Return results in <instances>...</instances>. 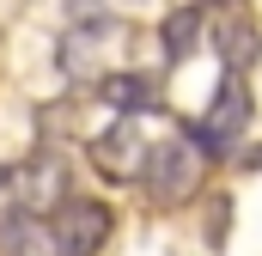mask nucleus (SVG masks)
<instances>
[{
	"instance_id": "3",
	"label": "nucleus",
	"mask_w": 262,
	"mask_h": 256,
	"mask_svg": "<svg viewBox=\"0 0 262 256\" xmlns=\"http://www.w3.org/2000/svg\"><path fill=\"white\" fill-rule=\"evenodd\" d=\"M244 116H250V92H244V79H226V86L213 92L207 116L195 122V146H207V153L232 146V134L244 128Z\"/></svg>"
},
{
	"instance_id": "5",
	"label": "nucleus",
	"mask_w": 262,
	"mask_h": 256,
	"mask_svg": "<svg viewBox=\"0 0 262 256\" xmlns=\"http://www.w3.org/2000/svg\"><path fill=\"white\" fill-rule=\"evenodd\" d=\"M98 98L116 104V110H152V104H159V86L140 79V73H110V79L98 86Z\"/></svg>"
},
{
	"instance_id": "4",
	"label": "nucleus",
	"mask_w": 262,
	"mask_h": 256,
	"mask_svg": "<svg viewBox=\"0 0 262 256\" xmlns=\"http://www.w3.org/2000/svg\"><path fill=\"white\" fill-rule=\"evenodd\" d=\"M92 165L110 177V183H140V165H146V140L134 122H116L110 134L92 140Z\"/></svg>"
},
{
	"instance_id": "1",
	"label": "nucleus",
	"mask_w": 262,
	"mask_h": 256,
	"mask_svg": "<svg viewBox=\"0 0 262 256\" xmlns=\"http://www.w3.org/2000/svg\"><path fill=\"white\" fill-rule=\"evenodd\" d=\"M110 232H116V214L110 201H92V195H61L49 214V244L61 256H98Z\"/></svg>"
},
{
	"instance_id": "6",
	"label": "nucleus",
	"mask_w": 262,
	"mask_h": 256,
	"mask_svg": "<svg viewBox=\"0 0 262 256\" xmlns=\"http://www.w3.org/2000/svg\"><path fill=\"white\" fill-rule=\"evenodd\" d=\"M195 43H201V6H177L165 18V55L183 61V55H195Z\"/></svg>"
},
{
	"instance_id": "2",
	"label": "nucleus",
	"mask_w": 262,
	"mask_h": 256,
	"mask_svg": "<svg viewBox=\"0 0 262 256\" xmlns=\"http://www.w3.org/2000/svg\"><path fill=\"white\" fill-rule=\"evenodd\" d=\"M140 183L159 207H177L189 201L201 183V153L189 140H165V146H146V165H140Z\"/></svg>"
},
{
	"instance_id": "7",
	"label": "nucleus",
	"mask_w": 262,
	"mask_h": 256,
	"mask_svg": "<svg viewBox=\"0 0 262 256\" xmlns=\"http://www.w3.org/2000/svg\"><path fill=\"white\" fill-rule=\"evenodd\" d=\"M0 244H6V256H37V232H31V220H25V214H12V220H6V232H0Z\"/></svg>"
}]
</instances>
